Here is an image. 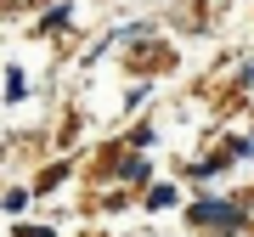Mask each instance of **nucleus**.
I'll list each match as a JSON object with an SVG mask.
<instances>
[{
    "label": "nucleus",
    "mask_w": 254,
    "mask_h": 237,
    "mask_svg": "<svg viewBox=\"0 0 254 237\" xmlns=\"http://www.w3.org/2000/svg\"><path fill=\"white\" fill-rule=\"evenodd\" d=\"M198 220H226V226H237V209L232 203H220V198H209V203H198V209H192Z\"/></svg>",
    "instance_id": "obj_1"
},
{
    "label": "nucleus",
    "mask_w": 254,
    "mask_h": 237,
    "mask_svg": "<svg viewBox=\"0 0 254 237\" xmlns=\"http://www.w3.org/2000/svg\"><path fill=\"white\" fill-rule=\"evenodd\" d=\"M17 237H51V232H46V226H28V232H17Z\"/></svg>",
    "instance_id": "obj_2"
}]
</instances>
